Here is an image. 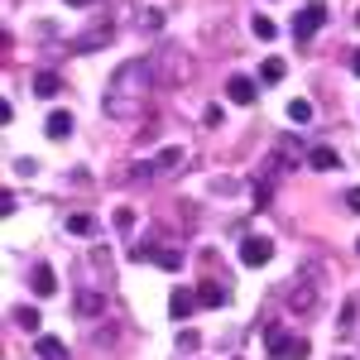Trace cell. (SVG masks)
I'll return each instance as SVG.
<instances>
[{"label": "cell", "mask_w": 360, "mask_h": 360, "mask_svg": "<svg viewBox=\"0 0 360 360\" xmlns=\"http://www.w3.org/2000/svg\"><path fill=\"white\" fill-rule=\"evenodd\" d=\"M159 91V82H154V72H149V58H130V63H120L111 72V82H106V115H139L144 106H149V96Z\"/></svg>", "instance_id": "6da1fadb"}, {"label": "cell", "mask_w": 360, "mask_h": 360, "mask_svg": "<svg viewBox=\"0 0 360 360\" xmlns=\"http://www.w3.org/2000/svg\"><path fill=\"white\" fill-rule=\"evenodd\" d=\"M149 72H154L159 86H183L193 77V53H188L183 44H159V49L149 53Z\"/></svg>", "instance_id": "7a4b0ae2"}, {"label": "cell", "mask_w": 360, "mask_h": 360, "mask_svg": "<svg viewBox=\"0 0 360 360\" xmlns=\"http://www.w3.org/2000/svg\"><path fill=\"white\" fill-rule=\"evenodd\" d=\"M283 303H288V312H298V317L317 312L322 307V269L317 264H303L298 274L283 283Z\"/></svg>", "instance_id": "3957f363"}, {"label": "cell", "mask_w": 360, "mask_h": 360, "mask_svg": "<svg viewBox=\"0 0 360 360\" xmlns=\"http://www.w3.org/2000/svg\"><path fill=\"white\" fill-rule=\"evenodd\" d=\"M183 144H168V149H159L154 159H144V164L130 168V183H149V178H168V173H178L183 168Z\"/></svg>", "instance_id": "277c9868"}, {"label": "cell", "mask_w": 360, "mask_h": 360, "mask_svg": "<svg viewBox=\"0 0 360 360\" xmlns=\"http://www.w3.org/2000/svg\"><path fill=\"white\" fill-rule=\"evenodd\" d=\"M264 351H269V360H307V336H293V332H278V327H269L264 332Z\"/></svg>", "instance_id": "5b68a950"}, {"label": "cell", "mask_w": 360, "mask_h": 360, "mask_svg": "<svg viewBox=\"0 0 360 360\" xmlns=\"http://www.w3.org/2000/svg\"><path fill=\"white\" fill-rule=\"evenodd\" d=\"M322 25H327V5H322V0H312V5H303V10L293 15V34H298L303 44H307V39H312Z\"/></svg>", "instance_id": "8992f818"}, {"label": "cell", "mask_w": 360, "mask_h": 360, "mask_svg": "<svg viewBox=\"0 0 360 360\" xmlns=\"http://www.w3.org/2000/svg\"><path fill=\"white\" fill-rule=\"evenodd\" d=\"M240 259H245L250 269L269 264V259H274V240H269V236H245V240H240Z\"/></svg>", "instance_id": "52a82bcc"}, {"label": "cell", "mask_w": 360, "mask_h": 360, "mask_svg": "<svg viewBox=\"0 0 360 360\" xmlns=\"http://www.w3.org/2000/svg\"><path fill=\"white\" fill-rule=\"evenodd\" d=\"M111 39H115L111 20H101V25L91 29V34H86V39H72V44H68V49H72V53H96V49H106V44H111Z\"/></svg>", "instance_id": "ba28073f"}, {"label": "cell", "mask_w": 360, "mask_h": 360, "mask_svg": "<svg viewBox=\"0 0 360 360\" xmlns=\"http://www.w3.org/2000/svg\"><path fill=\"white\" fill-rule=\"evenodd\" d=\"M77 317H101L106 312V288H77Z\"/></svg>", "instance_id": "9c48e42d"}, {"label": "cell", "mask_w": 360, "mask_h": 360, "mask_svg": "<svg viewBox=\"0 0 360 360\" xmlns=\"http://www.w3.org/2000/svg\"><path fill=\"white\" fill-rule=\"evenodd\" d=\"M197 303H202V298H197L193 288H173V293H168V312H173V322H188Z\"/></svg>", "instance_id": "30bf717a"}, {"label": "cell", "mask_w": 360, "mask_h": 360, "mask_svg": "<svg viewBox=\"0 0 360 360\" xmlns=\"http://www.w3.org/2000/svg\"><path fill=\"white\" fill-rule=\"evenodd\" d=\"M255 91H259V86H255V77H245V72H236V77L226 82V96H231L236 106H250V101H255Z\"/></svg>", "instance_id": "8fae6325"}, {"label": "cell", "mask_w": 360, "mask_h": 360, "mask_svg": "<svg viewBox=\"0 0 360 360\" xmlns=\"http://www.w3.org/2000/svg\"><path fill=\"white\" fill-rule=\"evenodd\" d=\"M29 288H34L39 298H49V293L58 288V274L49 269V264H34V269H29Z\"/></svg>", "instance_id": "7c38bea8"}, {"label": "cell", "mask_w": 360, "mask_h": 360, "mask_svg": "<svg viewBox=\"0 0 360 360\" xmlns=\"http://www.w3.org/2000/svg\"><path fill=\"white\" fill-rule=\"evenodd\" d=\"M307 168L332 173V168H341V154H336V149H327V144H317V149H307Z\"/></svg>", "instance_id": "4fadbf2b"}, {"label": "cell", "mask_w": 360, "mask_h": 360, "mask_svg": "<svg viewBox=\"0 0 360 360\" xmlns=\"http://www.w3.org/2000/svg\"><path fill=\"white\" fill-rule=\"evenodd\" d=\"M283 77H288V63H283V58H264V63H259V82L278 86Z\"/></svg>", "instance_id": "5bb4252c"}, {"label": "cell", "mask_w": 360, "mask_h": 360, "mask_svg": "<svg viewBox=\"0 0 360 360\" xmlns=\"http://www.w3.org/2000/svg\"><path fill=\"white\" fill-rule=\"evenodd\" d=\"M34 351H39V360H68V346H63L58 336H39Z\"/></svg>", "instance_id": "9a60e30c"}, {"label": "cell", "mask_w": 360, "mask_h": 360, "mask_svg": "<svg viewBox=\"0 0 360 360\" xmlns=\"http://www.w3.org/2000/svg\"><path fill=\"white\" fill-rule=\"evenodd\" d=\"M111 226H115V236H120V240H130V236H135V212H130V207H115Z\"/></svg>", "instance_id": "2e32d148"}, {"label": "cell", "mask_w": 360, "mask_h": 360, "mask_svg": "<svg viewBox=\"0 0 360 360\" xmlns=\"http://www.w3.org/2000/svg\"><path fill=\"white\" fill-rule=\"evenodd\" d=\"M168 25V15L159 10V5H149V10H139V20H135V29H144V34H154V29H164Z\"/></svg>", "instance_id": "e0dca14e"}, {"label": "cell", "mask_w": 360, "mask_h": 360, "mask_svg": "<svg viewBox=\"0 0 360 360\" xmlns=\"http://www.w3.org/2000/svg\"><path fill=\"white\" fill-rule=\"evenodd\" d=\"M44 130H49V139H68V135H72V115H68V111H53Z\"/></svg>", "instance_id": "ac0fdd59"}, {"label": "cell", "mask_w": 360, "mask_h": 360, "mask_svg": "<svg viewBox=\"0 0 360 360\" xmlns=\"http://www.w3.org/2000/svg\"><path fill=\"white\" fill-rule=\"evenodd\" d=\"M91 231H96V221H91V217H86V212H72V217H68V236H91Z\"/></svg>", "instance_id": "d6986e66"}, {"label": "cell", "mask_w": 360, "mask_h": 360, "mask_svg": "<svg viewBox=\"0 0 360 360\" xmlns=\"http://www.w3.org/2000/svg\"><path fill=\"white\" fill-rule=\"evenodd\" d=\"M250 34H255V39H264V44H269V39H274L278 29H274V20H269V15H255V20H250Z\"/></svg>", "instance_id": "ffe728a7"}, {"label": "cell", "mask_w": 360, "mask_h": 360, "mask_svg": "<svg viewBox=\"0 0 360 360\" xmlns=\"http://www.w3.org/2000/svg\"><path fill=\"white\" fill-rule=\"evenodd\" d=\"M197 298H202V307H221L226 303L221 283H202V288H197Z\"/></svg>", "instance_id": "44dd1931"}, {"label": "cell", "mask_w": 360, "mask_h": 360, "mask_svg": "<svg viewBox=\"0 0 360 360\" xmlns=\"http://www.w3.org/2000/svg\"><path fill=\"white\" fill-rule=\"evenodd\" d=\"M288 120H293V125H307V120H312V101H303V96L288 101Z\"/></svg>", "instance_id": "7402d4cb"}, {"label": "cell", "mask_w": 360, "mask_h": 360, "mask_svg": "<svg viewBox=\"0 0 360 360\" xmlns=\"http://www.w3.org/2000/svg\"><path fill=\"white\" fill-rule=\"evenodd\" d=\"M58 86L63 82H58L53 72H39V77H34V91H39V96H58Z\"/></svg>", "instance_id": "603a6c76"}, {"label": "cell", "mask_w": 360, "mask_h": 360, "mask_svg": "<svg viewBox=\"0 0 360 360\" xmlns=\"http://www.w3.org/2000/svg\"><path fill=\"white\" fill-rule=\"evenodd\" d=\"M15 322H20L25 332H39V312H34V307H15Z\"/></svg>", "instance_id": "cb8c5ba5"}, {"label": "cell", "mask_w": 360, "mask_h": 360, "mask_svg": "<svg viewBox=\"0 0 360 360\" xmlns=\"http://www.w3.org/2000/svg\"><path fill=\"white\" fill-rule=\"evenodd\" d=\"M159 269L178 274V269H183V255H178V250H164V255H159Z\"/></svg>", "instance_id": "d4e9b609"}, {"label": "cell", "mask_w": 360, "mask_h": 360, "mask_svg": "<svg viewBox=\"0 0 360 360\" xmlns=\"http://www.w3.org/2000/svg\"><path fill=\"white\" fill-rule=\"evenodd\" d=\"M15 173H20V178H34L39 164H34V159H15Z\"/></svg>", "instance_id": "484cf974"}, {"label": "cell", "mask_w": 360, "mask_h": 360, "mask_svg": "<svg viewBox=\"0 0 360 360\" xmlns=\"http://www.w3.org/2000/svg\"><path fill=\"white\" fill-rule=\"evenodd\" d=\"M346 207H351V212H360V188H351V193H346Z\"/></svg>", "instance_id": "4316f807"}, {"label": "cell", "mask_w": 360, "mask_h": 360, "mask_svg": "<svg viewBox=\"0 0 360 360\" xmlns=\"http://www.w3.org/2000/svg\"><path fill=\"white\" fill-rule=\"evenodd\" d=\"M351 68H356V77H360V49H356V53H351Z\"/></svg>", "instance_id": "83f0119b"}, {"label": "cell", "mask_w": 360, "mask_h": 360, "mask_svg": "<svg viewBox=\"0 0 360 360\" xmlns=\"http://www.w3.org/2000/svg\"><path fill=\"white\" fill-rule=\"evenodd\" d=\"M336 360H346V356H336Z\"/></svg>", "instance_id": "f1b7e54d"}, {"label": "cell", "mask_w": 360, "mask_h": 360, "mask_svg": "<svg viewBox=\"0 0 360 360\" xmlns=\"http://www.w3.org/2000/svg\"><path fill=\"white\" fill-rule=\"evenodd\" d=\"M356 250H360V240H356Z\"/></svg>", "instance_id": "f546056e"}]
</instances>
